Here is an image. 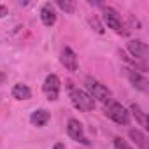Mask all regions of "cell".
<instances>
[{
	"label": "cell",
	"mask_w": 149,
	"mask_h": 149,
	"mask_svg": "<svg viewBox=\"0 0 149 149\" xmlns=\"http://www.w3.org/2000/svg\"><path fill=\"white\" fill-rule=\"evenodd\" d=\"M70 100H72L74 107H76L77 111H83V112H90L95 107V100L84 90H72L70 91Z\"/></svg>",
	"instance_id": "7a4b0ae2"
},
{
	"label": "cell",
	"mask_w": 149,
	"mask_h": 149,
	"mask_svg": "<svg viewBox=\"0 0 149 149\" xmlns=\"http://www.w3.org/2000/svg\"><path fill=\"white\" fill-rule=\"evenodd\" d=\"M130 112H133V116L137 118V121L140 123V126L149 128V126H147V116H146V112H144L137 104H132V105H130Z\"/></svg>",
	"instance_id": "5bb4252c"
},
{
	"label": "cell",
	"mask_w": 149,
	"mask_h": 149,
	"mask_svg": "<svg viewBox=\"0 0 149 149\" xmlns=\"http://www.w3.org/2000/svg\"><path fill=\"white\" fill-rule=\"evenodd\" d=\"M56 6H58L61 11H65L67 14H72L74 11H76V4H74V2H70V0H58V2H56Z\"/></svg>",
	"instance_id": "9a60e30c"
},
{
	"label": "cell",
	"mask_w": 149,
	"mask_h": 149,
	"mask_svg": "<svg viewBox=\"0 0 149 149\" xmlns=\"http://www.w3.org/2000/svg\"><path fill=\"white\" fill-rule=\"evenodd\" d=\"M67 133H68L70 139H74L76 142H81L84 146H90V140L84 135V128H83V125L77 119H74V118L68 119V123H67Z\"/></svg>",
	"instance_id": "277c9868"
},
{
	"label": "cell",
	"mask_w": 149,
	"mask_h": 149,
	"mask_svg": "<svg viewBox=\"0 0 149 149\" xmlns=\"http://www.w3.org/2000/svg\"><path fill=\"white\" fill-rule=\"evenodd\" d=\"M11 93L16 100H30L32 98V90L26 84H14Z\"/></svg>",
	"instance_id": "8fae6325"
},
{
	"label": "cell",
	"mask_w": 149,
	"mask_h": 149,
	"mask_svg": "<svg viewBox=\"0 0 149 149\" xmlns=\"http://www.w3.org/2000/svg\"><path fill=\"white\" fill-rule=\"evenodd\" d=\"M90 25H91V26H95V30H97L98 33H104V28H102V25L98 23V19H97L95 16H93V18H90Z\"/></svg>",
	"instance_id": "e0dca14e"
},
{
	"label": "cell",
	"mask_w": 149,
	"mask_h": 149,
	"mask_svg": "<svg viewBox=\"0 0 149 149\" xmlns=\"http://www.w3.org/2000/svg\"><path fill=\"white\" fill-rule=\"evenodd\" d=\"M60 60H61V65L67 70H70V72H76L77 70V56H76V53H74L70 47H63L61 49Z\"/></svg>",
	"instance_id": "52a82bcc"
},
{
	"label": "cell",
	"mask_w": 149,
	"mask_h": 149,
	"mask_svg": "<svg viewBox=\"0 0 149 149\" xmlns=\"http://www.w3.org/2000/svg\"><path fill=\"white\" fill-rule=\"evenodd\" d=\"M6 14H7V9H6L4 6H0V18H4Z\"/></svg>",
	"instance_id": "ac0fdd59"
},
{
	"label": "cell",
	"mask_w": 149,
	"mask_h": 149,
	"mask_svg": "<svg viewBox=\"0 0 149 149\" xmlns=\"http://www.w3.org/2000/svg\"><path fill=\"white\" fill-rule=\"evenodd\" d=\"M128 79H130V83H132L133 88H137V90H140V91H147V79H146L144 76H140L139 72L128 70Z\"/></svg>",
	"instance_id": "30bf717a"
},
{
	"label": "cell",
	"mask_w": 149,
	"mask_h": 149,
	"mask_svg": "<svg viewBox=\"0 0 149 149\" xmlns=\"http://www.w3.org/2000/svg\"><path fill=\"white\" fill-rule=\"evenodd\" d=\"M42 90H44V93L49 100H58V97H60V79H58V76L49 74L44 81V84H42Z\"/></svg>",
	"instance_id": "8992f818"
},
{
	"label": "cell",
	"mask_w": 149,
	"mask_h": 149,
	"mask_svg": "<svg viewBox=\"0 0 149 149\" xmlns=\"http://www.w3.org/2000/svg\"><path fill=\"white\" fill-rule=\"evenodd\" d=\"M49 118H51V114H49L46 109H39V111L32 112L30 121H32V125H35V126H44V125L49 121Z\"/></svg>",
	"instance_id": "7c38bea8"
},
{
	"label": "cell",
	"mask_w": 149,
	"mask_h": 149,
	"mask_svg": "<svg viewBox=\"0 0 149 149\" xmlns=\"http://www.w3.org/2000/svg\"><path fill=\"white\" fill-rule=\"evenodd\" d=\"M130 139L140 147V149H149V144H147V137L140 132V130H137V128H132L130 130Z\"/></svg>",
	"instance_id": "4fadbf2b"
},
{
	"label": "cell",
	"mask_w": 149,
	"mask_h": 149,
	"mask_svg": "<svg viewBox=\"0 0 149 149\" xmlns=\"http://www.w3.org/2000/svg\"><path fill=\"white\" fill-rule=\"evenodd\" d=\"M84 84H86V90H88V93L91 95V98L95 100H100V102H104V104H109L111 100H112V93H111V90L105 86V84H102L100 81H97V79H93V77H86L84 79Z\"/></svg>",
	"instance_id": "6da1fadb"
},
{
	"label": "cell",
	"mask_w": 149,
	"mask_h": 149,
	"mask_svg": "<svg viewBox=\"0 0 149 149\" xmlns=\"http://www.w3.org/2000/svg\"><path fill=\"white\" fill-rule=\"evenodd\" d=\"M114 147H116V149H132V147H130L123 139H119V137L114 139Z\"/></svg>",
	"instance_id": "2e32d148"
},
{
	"label": "cell",
	"mask_w": 149,
	"mask_h": 149,
	"mask_svg": "<svg viewBox=\"0 0 149 149\" xmlns=\"http://www.w3.org/2000/svg\"><path fill=\"white\" fill-rule=\"evenodd\" d=\"M102 11H104V21L107 23V26L112 28L116 33H125V30H123V21H121L119 14H118L112 7H105V6H102Z\"/></svg>",
	"instance_id": "5b68a950"
},
{
	"label": "cell",
	"mask_w": 149,
	"mask_h": 149,
	"mask_svg": "<svg viewBox=\"0 0 149 149\" xmlns=\"http://www.w3.org/2000/svg\"><path fill=\"white\" fill-rule=\"evenodd\" d=\"M40 19H42V23H44L46 26H53V25L56 23V13H54L53 4L46 2V4L42 6V9H40Z\"/></svg>",
	"instance_id": "9c48e42d"
},
{
	"label": "cell",
	"mask_w": 149,
	"mask_h": 149,
	"mask_svg": "<svg viewBox=\"0 0 149 149\" xmlns=\"http://www.w3.org/2000/svg\"><path fill=\"white\" fill-rule=\"evenodd\" d=\"M105 114L118 125H128L130 123V112L118 102H109L105 105Z\"/></svg>",
	"instance_id": "3957f363"
},
{
	"label": "cell",
	"mask_w": 149,
	"mask_h": 149,
	"mask_svg": "<svg viewBox=\"0 0 149 149\" xmlns=\"http://www.w3.org/2000/svg\"><path fill=\"white\" fill-rule=\"evenodd\" d=\"M53 149H65V146L61 144V142H58V144H54V147Z\"/></svg>",
	"instance_id": "d6986e66"
},
{
	"label": "cell",
	"mask_w": 149,
	"mask_h": 149,
	"mask_svg": "<svg viewBox=\"0 0 149 149\" xmlns=\"http://www.w3.org/2000/svg\"><path fill=\"white\" fill-rule=\"evenodd\" d=\"M128 51H130V54L133 58H139V60H142V58L147 56V46H146V42H142L139 39L128 42Z\"/></svg>",
	"instance_id": "ba28073f"
}]
</instances>
